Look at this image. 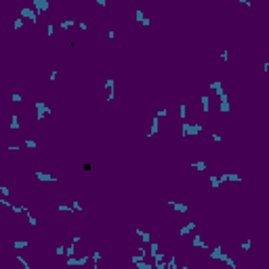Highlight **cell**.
<instances>
[{
	"label": "cell",
	"instance_id": "obj_1",
	"mask_svg": "<svg viewBox=\"0 0 269 269\" xmlns=\"http://www.w3.org/2000/svg\"><path fill=\"white\" fill-rule=\"evenodd\" d=\"M194 166H195L198 170H204V168H206V164H204V162H198V164H194Z\"/></svg>",
	"mask_w": 269,
	"mask_h": 269
},
{
	"label": "cell",
	"instance_id": "obj_2",
	"mask_svg": "<svg viewBox=\"0 0 269 269\" xmlns=\"http://www.w3.org/2000/svg\"><path fill=\"white\" fill-rule=\"evenodd\" d=\"M27 242H15V248H25Z\"/></svg>",
	"mask_w": 269,
	"mask_h": 269
}]
</instances>
